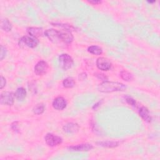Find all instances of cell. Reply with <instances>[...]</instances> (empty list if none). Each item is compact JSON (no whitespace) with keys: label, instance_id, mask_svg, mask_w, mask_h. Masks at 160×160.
<instances>
[{"label":"cell","instance_id":"obj_1","mask_svg":"<svg viewBox=\"0 0 160 160\" xmlns=\"http://www.w3.org/2000/svg\"><path fill=\"white\" fill-rule=\"evenodd\" d=\"M45 35L53 43L59 44L64 43L69 44L73 40L71 31L64 29L63 31H58L54 29H49L45 31Z\"/></svg>","mask_w":160,"mask_h":160},{"label":"cell","instance_id":"obj_2","mask_svg":"<svg viewBox=\"0 0 160 160\" xmlns=\"http://www.w3.org/2000/svg\"><path fill=\"white\" fill-rule=\"evenodd\" d=\"M126 86L121 83L105 81L98 87L99 92L102 93H112L115 92H122L125 90Z\"/></svg>","mask_w":160,"mask_h":160},{"label":"cell","instance_id":"obj_3","mask_svg":"<svg viewBox=\"0 0 160 160\" xmlns=\"http://www.w3.org/2000/svg\"><path fill=\"white\" fill-rule=\"evenodd\" d=\"M73 59L69 54H62L59 56V64L61 69L68 70L73 66Z\"/></svg>","mask_w":160,"mask_h":160},{"label":"cell","instance_id":"obj_4","mask_svg":"<svg viewBox=\"0 0 160 160\" xmlns=\"http://www.w3.org/2000/svg\"><path fill=\"white\" fill-rule=\"evenodd\" d=\"M15 94L13 92H3L1 95V98H0V102L2 104L12 106L14 104Z\"/></svg>","mask_w":160,"mask_h":160},{"label":"cell","instance_id":"obj_5","mask_svg":"<svg viewBox=\"0 0 160 160\" xmlns=\"http://www.w3.org/2000/svg\"><path fill=\"white\" fill-rule=\"evenodd\" d=\"M45 141L49 146L54 147L61 144L63 139L61 137L52 133H48L45 137Z\"/></svg>","mask_w":160,"mask_h":160},{"label":"cell","instance_id":"obj_6","mask_svg":"<svg viewBox=\"0 0 160 160\" xmlns=\"http://www.w3.org/2000/svg\"><path fill=\"white\" fill-rule=\"evenodd\" d=\"M48 67V64L46 61H40L35 66V73L38 76H43L46 73Z\"/></svg>","mask_w":160,"mask_h":160},{"label":"cell","instance_id":"obj_7","mask_svg":"<svg viewBox=\"0 0 160 160\" xmlns=\"http://www.w3.org/2000/svg\"><path fill=\"white\" fill-rule=\"evenodd\" d=\"M96 66L99 69L106 71L111 69V63L108 59L101 57L98 58L96 61Z\"/></svg>","mask_w":160,"mask_h":160},{"label":"cell","instance_id":"obj_8","mask_svg":"<svg viewBox=\"0 0 160 160\" xmlns=\"http://www.w3.org/2000/svg\"><path fill=\"white\" fill-rule=\"evenodd\" d=\"M20 41L25 45L26 46L31 48H34L36 47L39 43V41L37 38L29 36H25L22 37L20 40Z\"/></svg>","mask_w":160,"mask_h":160},{"label":"cell","instance_id":"obj_9","mask_svg":"<svg viewBox=\"0 0 160 160\" xmlns=\"http://www.w3.org/2000/svg\"><path fill=\"white\" fill-rule=\"evenodd\" d=\"M93 148V146L91 144H81L75 146H69L68 149L71 151H88Z\"/></svg>","mask_w":160,"mask_h":160},{"label":"cell","instance_id":"obj_10","mask_svg":"<svg viewBox=\"0 0 160 160\" xmlns=\"http://www.w3.org/2000/svg\"><path fill=\"white\" fill-rule=\"evenodd\" d=\"M67 105V102L66 100L63 97L56 98L53 102V106L56 110H63Z\"/></svg>","mask_w":160,"mask_h":160},{"label":"cell","instance_id":"obj_11","mask_svg":"<svg viewBox=\"0 0 160 160\" xmlns=\"http://www.w3.org/2000/svg\"><path fill=\"white\" fill-rule=\"evenodd\" d=\"M79 127L76 123H69L66 124L63 127V130L64 132L69 134L76 133L79 131Z\"/></svg>","mask_w":160,"mask_h":160},{"label":"cell","instance_id":"obj_12","mask_svg":"<svg viewBox=\"0 0 160 160\" xmlns=\"http://www.w3.org/2000/svg\"><path fill=\"white\" fill-rule=\"evenodd\" d=\"M139 116L142 118V119L144 121H145L148 123H151V120H152L151 116H150L149 110L146 107H144V106L141 107L139 109Z\"/></svg>","mask_w":160,"mask_h":160},{"label":"cell","instance_id":"obj_13","mask_svg":"<svg viewBox=\"0 0 160 160\" xmlns=\"http://www.w3.org/2000/svg\"><path fill=\"white\" fill-rule=\"evenodd\" d=\"M27 31L30 35H31L33 37H35L37 38L38 37H40L43 36V29L41 28H35V27H31L28 28Z\"/></svg>","mask_w":160,"mask_h":160},{"label":"cell","instance_id":"obj_14","mask_svg":"<svg viewBox=\"0 0 160 160\" xmlns=\"http://www.w3.org/2000/svg\"><path fill=\"white\" fill-rule=\"evenodd\" d=\"M15 94V97L18 100L23 101L26 96V91L24 88L20 87L16 90Z\"/></svg>","mask_w":160,"mask_h":160},{"label":"cell","instance_id":"obj_15","mask_svg":"<svg viewBox=\"0 0 160 160\" xmlns=\"http://www.w3.org/2000/svg\"><path fill=\"white\" fill-rule=\"evenodd\" d=\"M98 145L105 147V148H115L119 146V142L118 141H100L96 143Z\"/></svg>","mask_w":160,"mask_h":160},{"label":"cell","instance_id":"obj_16","mask_svg":"<svg viewBox=\"0 0 160 160\" xmlns=\"http://www.w3.org/2000/svg\"><path fill=\"white\" fill-rule=\"evenodd\" d=\"M63 87L66 88H71L75 86L76 83L73 78L68 77L64 79V81L63 82Z\"/></svg>","mask_w":160,"mask_h":160},{"label":"cell","instance_id":"obj_17","mask_svg":"<svg viewBox=\"0 0 160 160\" xmlns=\"http://www.w3.org/2000/svg\"><path fill=\"white\" fill-rule=\"evenodd\" d=\"M1 28L6 32H9L12 29V23L8 19L2 20L1 22Z\"/></svg>","mask_w":160,"mask_h":160},{"label":"cell","instance_id":"obj_18","mask_svg":"<svg viewBox=\"0 0 160 160\" xmlns=\"http://www.w3.org/2000/svg\"><path fill=\"white\" fill-rule=\"evenodd\" d=\"M88 51L95 55H100L103 53V49L98 46H91L88 48Z\"/></svg>","mask_w":160,"mask_h":160},{"label":"cell","instance_id":"obj_19","mask_svg":"<svg viewBox=\"0 0 160 160\" xmlns=\"http://www.w3.org/2000/svg\"><path fill=\"white\" fill-rule=\"evenodd\" d=\"M120 76L123 79H124L126 82H129L133 79V75L126 70H123L120 73Z\"/></svg>","mask_w":160,"mask_h":160},{"label":"cell","instance_id":"obj_20","mask_svg":"<svg viewBox=\"0 0 160 160\" xmlns=\"http://www.w3.org/2000/svg\"><path fill=\"white\" fill-rule=\"evenodd\" d=\"M45 107L43 103H39L33 108V113L35 115H41L45 111Z\"/></svg>","mask_w":160,"mask_h":160},{"label":"cell","instance_id":"obj_21","mask_svg":"<svg viewBox=\"0 0 160 160\" xmlns=\"http://www.w3.org/2000/svg\"><path fill=\"white\" fill-rule=\"evenodd\" d=\"M1 48H2V50H1V54H0V59L3 60L7 55V48L4 47L3 45L1 46Z\"/></svg>","mask_w":160,"mask_h":160},{"label":"cell","instance_id":"obj_22","mask_svg":"<svg viewBox=\"0 0 160 160\" xmlns=\"http://www.w3.org/2000/svg\"><path fill=\"white\" fill-rule=\"evenodd\" d=\"M126 102H127L129 105H131V106H132L135 107L136 105V103L135 100H134V99H133L132 98H131V97H126Z\"/></svg>","mask_w":160,"mask_h":160},{"label":"cell","instance_id":"obj_23","mask_svg":"<svg viewBox=\"0 0 160 160\" xmlns=\"http://www.w3.org/2000/svg\"><path fill=\"white\" fill-rule=\"evenodd\" d=\"M5 86H6V79L3 76H1V86H0V88L3 89Z\"/></svg>","mask_w":160,"mask_h":160},{"label":"cell","instance_id":"obj_24","mask_svg":"<svg viewBox=\"0 0 160 160\" xmlns=\"http://www.w3.org/2000/svg\"><path fill=\"white\" fill-rule=\"evenodd\" d=\"M96 76L98 77L99 79H103V80H107L108 79V78L103 74L98 73V74H96Z\"/></svg>","mask_w":160,"mask_h":160},{"label":"cell","instance_id":"obj_25","mask_svg":"<svg viewBox=\"0 0 160 160\" xmlns=\"http://www.w3.org/2000/svg\"><path fill=\"white\" fill-rule=\"evenodd\" d=\"M87 78V74L85 73H83L79 75V79L80 80H85Z\"/></svg>","mask_w":160,"mask_h":160},{"label":"cell","instance_id":"obj_26","mask_svg":"<svg viewBox=\"0 0 160 160\" xmlns=\"http://www.w3.org/2000/svg\"><path fill=\"white\" fill-rule=\"evenodd\" d=\"M18 122H15V123H13L12 124V129H13L14 131H18Z\"/></svg>","mask_w":160,"mask_h":160},{"label":"cell","instance_id":"obj_27","mask_svg":"<svg viewBox=\"0 0 160 160\" xmlns=\"http://www.w3.org/2000/svg\"><path fill=\"white\" fill-rule=\"evenodd\" d=\"M89 3L91 4H93V5H97V4L101 3V2H100V1H90Z\"/></svg>","mask_w":160,"mask_h":160},{"label":"cell","instance_id":"obj_28","mask_svg":"<svg viewBox=\"0 0 160 160\" xmlns=\"http://www.w3.org/2000/svg\"><path fill=\"white\" fill-rule=\"evenodd\" d=\"M148 3H154V2H148Z\"/></svg>","mask_w":160,"mask_h":160}]
</instances>
